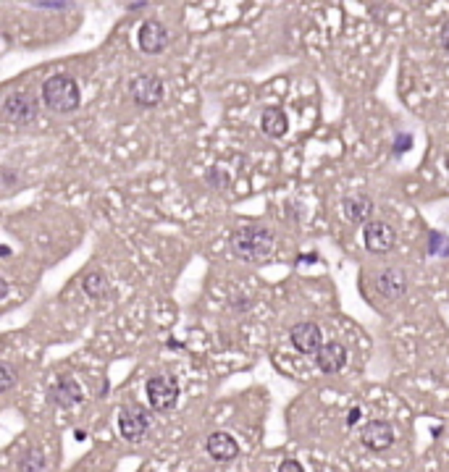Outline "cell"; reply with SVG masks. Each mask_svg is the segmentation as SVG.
Listing matches in <instances>:
<instances>
[{
	"label": "cell",
	"instance_id": "5bb4252c",
	"mask_svg": "<svg viewBox=\"0 0 449 472\" xmlns=\"http://www.w3.org/2000/svg\"><path fill=\"white\" fill-rule=\"evenodd\" d=\"M376 288H379V294H383L386 299H399L408 291V278H405L402 271H397V268H386L376 278Z\"/></svg>",
	"mask_w": 449,
	"mask_h": 472
},
{
	"label": "cell",
	"instance_id": "6da1fadb",
	"mask_svg": "<svg viewBox=\"0 0 449 472\" xmlns=\"http://www.w3.org/2000/svg\"><path fill=\"white\" fill-rule=\"evenodd\" d=\"M274 244H276L274 231H268L265 226H258V223L255 226H242V228L231 231V236H229L231 255L245 262L268 260L271 252H274Z\"/></svg>",
	"mask_w": 449,
	"mask_h": 472
},
{
	"label": "cell",
	"instance_id": "8992f818",
	"mask_svg": "<svg viewBox=\"0 0 449 472\" xmlns=\"http://www.w3.org/2000/svg\"><path fill=\"white\" fill-rule=\"evenodd\" d=\"M129 95H132L134 105H140V108H155L163 100L166 87H163L160 77H155V74H137L129 81Z\"/></svg>",
	"mask_w": 449,
	"mask_h": 472
},
{
	"label": "cell",
	"instance_id": "4316f807",
	"mask_svg": "<svg viewBox=\"0 0 449 472\" xmlns=\"http://www.w3.org/2000/svg\"><path fill=\"white\" fill-rule=\"evenodd\" d=\"M6 294H8V284H6V278L0 281V299H6Z\"/></svg>",
	"mask_w": 449,
	"mask_h": 472
},
{
	"label": "cell",
	"instance_id": "8fae6325",
	"mask_svg": "<svg viewBox=\"0 0 449 472\" xmlns=\"http://www.w3.org/2000/svg\"><path fill=\"white\" fill-rule=\"evenodd\" d=\"M137 39H140L142 52L155 55V52H160L166 45H169V29L160 24V21H155V19H150V21H145V24L140 26Z\"/></svg>",
	"mask_w": 449,
	"mask_h": 472
},
{
	"label": "cell",
	"instance_id": "7c38bea8",
	"mask_svg": "<svg viewBox=\"0 0 449 472\" xmlns=\"http://www.w3.org/2000/svg\"><path fill=\"white\" fill-rule=\"evenodd\" d=\"M347 362V349H344L339 341H326L316 354V365L321 373H326V375H334V373H339Z\"/></svg>",
	"mask_w": 449,
	"mask_h": 472
},
{
	"label": "cell",
	"instance_id": "5b68a950",
	"mask_svg": "<svg viewBox=\"0 0 449 472\" xmlns=\"http://www.w3.org/2000/svg\"><path fill=\"white\" fill-rule=\"evenodd\" d=\"M147 402L155 412H169L179 402V383L171 375H155L145 383Z\"/></svg>",
	"mask_w": 449,
	"mask_h": 472
},
{
	"label": "cell",
	"instance_id": "cb8c5ba5",
	"mask_svg": "<svg viewBox=\"0 0 449 472\" xmlns=\"http://www.w3.org/2000/svg\"><path fill=\"white\" fill-rule=\"evenodd\" d=\"M278 472H305V467L297 462V459H284V462L278 464Z\"/></svg>",
	"mask_w": 449,
	"mask_h": 472
},
{
	"label": "cell",
	"instance_id": "83f0119b",
	"mask_svg": "<svg viewBox=\"0 0 449 472\" xmlns=\"http://www.w3.org/2000/svg\"><path fill=\"white\" fill-rule=\"evenodd\" d=\"M316 472H323V470H316Z\"/></svg>",
	"mask_w": 449,
	"mask_h": 472
},
{
	"label": "cell",
	"instance_id": "4fadbf2b",
	"mask_svg": "<svg viewBox=\"0 0 449 472\" xmlns=\"http://www.w3.org/2000/svg\"><path fill=\"white\" fill-rule=\"evenodd\" d=\"M205 449H208V454H211L216 462H231V459H237V454H239L237 438L226 431L211 433L208 441H205Z\"/></svg>",
	"mask_w": 449,
	"mask_h": 472
},
{
	"label": "cell",
	"instance_id": "ac0fdd59",
	"mask_svg": "<svg viewBox=\"0 0 449 472\" xmlns=\"http://www.w3.org/2000/svg\"><path fill=\"white\" fill-rule=\"evenodd\" d=\"M82 286H84V291H87L90 297L97 299V297H103V294L108 291V281H106V275L103 273H90L84 281H82Z\"/></svg>",
	"mask_w": 449,
	"mask_h": 472
},
{
	"label": "cell",
	"instance_id": "603a6c76",
	"mask_svg": "<svg viewBox=\"0 0 449 472\" xmlns=\"http://www.w3.org/2000/svg\"><path fill=\"white\" fill-rule=\"evenodd\" d=\"M0 176H3V192H11V189H14V184L19 181V179H16V170H11V168H3Z\"/></svg>",
	"mask_w": 449,
	"mask_h": 472
},
{
	"label": "cell",
	"instance_id": "277c9868",
	"mask_svg": "<svg viewBox=\"0 0 449 472\" xmlns=\"http://www.w3.org/2000/svg\"><path fill=\"white\" fill-rule=\"evenodd\" d=\"M3 113L16 126H27L40 113V103H37V97L32 92H11L3 100Z\"/></svg>",
	"mask_w": 449,
	"mask_h": 472
},
{
	"label": "cell",
	"instance_id": "44dd1931",
	"mask_svg": "<svg viewBox=\"0 0 449 472\" xmlns=\"http://www.w3.org/2000/svg\"><path fill=\"white\" fill-rule=\"evenodd\" d=\"M208 184L218 186V189H226V184H229V176H226L221 168H211V170H208Z\"/></svg>",
	"mask_w": 449,
	"mask_h": 472
},
{
	"label": "cell",
	"instance_id": "2e32d148",
	"mask_svg": "<svg viewBox=\"0 0 449 472\" xmlns=\"http://www.w3.org/2000/svg\"><path fill=\"white\" fill-rule=\"evenodd\" d=\"M260 126L268 137H284L289 131V121H287V113L281 108H265L263 116H260Z\"/></svg>",
	"mask_w": 449,
	"mask_h": 472
},
{
	"label": "cell",
	"instance_id": "ffe728a7",
	"mask_svg": "<svg viewBox=\"0 0 449 472\" xmlns=\"http://www.w3.org/2000/svg\"><path fill=\"white\" fill-rule=\"evenodd\" d=\"M428 252L431 255H449V239L444 234L428 236Z\"/></svg>",
	"mask_w": 449,
	"mask_h": 472
},
{
	"label": "cell",
	"instance_id": "ba28073f",
	"mask_svg": "<svg viewBox=\"0 0 449 472\" xmlns=\"http://www.w3.org/2000/svg\"><path fill=\"white\" fill-rule=\"evenodd\" d=\"M360 441L370 451H386L394 444V425L389 420H370L360 428Z\"/></svg>",
	"mask_w": 449,
	"mask_h": 472
},
{
	"label": "cell",
	"instance_id": "e0dca14e",
	"mask_svg": "<svg viewBox=\"0 0 449 472\" xmlns=\"http://www.w3.org/2000/svg\"><path fill=\"white\" fill-rule=\"evenodd\" d=\"M40 470H45V454H42L40 449L29 446L27 451H21V457H19V472H40Z\"/></svg>",
	"mask_w": 449,
	"mask_h": 472
},
{
	"label": "cell",
	"instance_id": "9a60e30c",
	"mask_svg": "<svg viewBox=\"0 0 449 472\" xmlns=\"http://www.w3.org/2000/svg\"><path fill=\"white\" fill-rule=\"evenodd\" d=\"M50 399H53L58 406H74V404H79V399H82L79 383H77V380H71V378H61L53 386V389H50Z\"/></svg>",
	"mask_w": 449,
	"mask_h": 472
},
{
	"label": "cell",
	"instance_id": "30bf717a",
	"mask_svg": "<svg viewBox=\"0 0 449 472\" xmlns=\"http://www.w3.org/2000/svg\"><path fill=\"white\" fill-rule=\"evenodd\" d=\"M342 213L350 223L365 226L368 221H373L376 205H373V199L368 195H347L342 199Z\"/></svg>",
	"mask_w": 449,
	"mask_h": 472
},
{
	"label": "cell",
	"instance_id": "7a4b0ae2",
	"mask_svg": "<svg viewBox=\"0 0 449 472\" xmlns=\"http://www.w3.org/2000/svg\"><path fill=\"white\" fill-rule=\"evenodd\" d=\"M42 100L55 113H74L82 103L77 79L68 74H53L42 81Z\"/></svg>",
	"mask_w": 449,
	"mask_h": 472
},
{
	"label": "cell",
	"instance_id": "d4e9b609",
	"mask_svg": "<svg viewBox=\"0 0 449 472\" xmlns=\"http://www.w3.org/2000/svg\"><path fill=\"white\" fill-rule=\"evenodd\" d=\"M439 42H441V48H444V52H447V58H449V24L441 29V37H439Z\"/></svg>",
	"mask_w": 449,
	"mask_h": 472
},
{
	"label": "cell",
	"instance_id": "7402d4cb",
	"mask_svg": "<svg viewBox=\"0 0 449 472\" xmlns=\"http://www.w3.org/2000/svg\"><path fill=\"white\" fill-rule=\"evenodd\" d=\"M410 147H412V137H410V134H399V137L394 139V153H397V155L408 153Z\"/></svg>",
	"mask_w": 449,
	"mask_h": 472
},
{
	"label": "cell",
	"instance_id": "d6986e66",
	"mask_svg": "<svg viewBox=\"0 0 449 472\" xmlns=\"http://www.w3.org/2000/svg\"><path fill=\"white\" fill-rule=\"evenodd\" d=\"M16 380H19V375H16L14 365H11V362H3V365H0V389H3V391H11L16 386Z\"/></svg>",
	"mask_w": 449,
	"mask_h": 472
},
{
	"label": "cell",
	"instance_id": "3957f363",
	"mask_svg": "<svg viewBox=\"0 0 449 472\" xmlns=\"http://www.w3.org/2000/svg\"><path fill=\"white\" fill-rule=\"evenodd\" d=\"M150 425H153L150 412H147L142 404H137V402L126 404L119 412V433H121V438H126L129 444L142 441V438H145V433L150 431Z\"/></svg>",
	"mask_w": 449,
	"mask_h": 472
},
{
	"label": "cell",
	"instance_id": "52a82bcc",
	"mask_svg": "<svg viewBox=\"0 0 449 472\" xmlns=\"http://www.w3.org/2000/svg\"><path fill=\"white\" fill-rule=\"evenodd\" d=\"M363 242H365L368 252H373V255H386V252H392L397 244L394 226H389L386 221L373 218V221H368L365 223V228H363Z\"/></svg>",
	"mask_w": 449,
	"mask_h": 472
},
{
	"label": "cell",
	"instance_id": "484cf974",
	"mask_svg": "<svg viewBox=\"0 0 449 472\" xmlns=\"http://www.w3.org/2000/svg\"><path fill=\"white\" fill-rule=\"evenodd\" d=\"M357 420H360V406H352L350 415H347V425H355Z\"/></svg>",
	"mask_w": 449,
	"mask_h": 472
},
{
	"label": "cell",
	"instance_id": "9c48e42d",
	"mask_svg": "<svg viewBox=\"0 0 449 472\" xmlns=\"http://www.w3.org/2000/svg\"><path fill=\"white\" fill-rule=\"evenodd\" d=\"M289 341L300 354H313V357H316L318 349L326 344L321 328H318V323H313V320H303V323H297V326L292 328Z\"/></svg>",
	"mask_w": 449,
	"mask_h": 472
}]
</instances>
